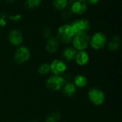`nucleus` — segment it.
Instances as JSON below:
<instances>
[{
    "label": "nucleus",
    "mask_w": 122,
    "mask_h": 122,
    "mask_svg": "<svg viewBox=\"0 0 122 122\" xmlns=\"http://www.w3.org/2000/svg\"><path fill=\"white\" fill-rule=\"evenodd\" d=\"M74 36V32L71 25L64 24L60 26L56 33V39L61 43L68 44H69Z\"/></svg>",
    "instance_id": "obj_1"
},
{
    "label": "nucleus",
    "mask_w": 122,
    "mask_h": 122,
    "mask_svg": "<svg viewBox=\"0 0 122 122\" xmlns=\"http://www.w3.org/2000/svg\"><path fill=\"white\" fill-rule=\"evenodd\" d=\"M66 83V79L60 75L50 76L46 80V86L48 89L52 92H58L61 90Z\"/></svg>",
    "instance_id": "obj_2"
},
{
    "label": "nucleus",
    "mask_w": 122,
    "mask_h": 122,
    "mask_svg": "<svg viewBox=\"0 0 122 122\" xmlns=\"http://www.w3.org/2000/svg\"><path fill=\"white\" fill-rule=\"evenodd\" d=\"M88 97L89 101L96 106H100L103 104L106 99L104 92L97 87H93L89 91Z\"/></svg>",
    "instance_id": "obj_3"
},
{
    "label": "nucleus",
    "mask_w": 122,
    "mask_h": 122,
    "mask_svg": "<svg viewBox=\"0 0 122 122\" xmlns=\"http://www.w3.org/2000/svg\"><path fill=\"white\" fill-rule=\"evenodd\" d=\"M71 26L74 30V36L86 34L91 27L89 21L86 19H77L74 21Z\"/></svg>",
    "instance_id": "obj_4"
},
{
    "label": "nucleus",
    "mask_w": 122,
    "mask_h": 122,
    "mask_svg": "<svg viewBox=\"0 0 122 122\" xmlns=\"http://www.w3.org/2000/svg\"><path fill=\"white\" fill-rule=\"evenodd\" d=\"M68 6L71 13L83 14L87 10L88 3L86 0H69Z\"/></svg>",
    "instance_id": "obj_5"
},
{
    "label": "nucleus",
    "mask_w": 122,
    "mask_h": 122,
    "mask_svg": "<svg viewBox=\"0 0 122 122\" xmlns=\"http://www.w3.org/2000/svg\"><path fill=\"white\" fill-rule=\"evenodd\" d=\"M107 42L106 35L102 32H96L89 40V44L95 50L103 49Z\"/></svg>",
    "instance_id": "obj_6"
},
{
    "label": "nucleus",
    "mask_w": 122,
    "mask_h": 122,
    "mask_svg": "<svg viewBox=\"0 0 122 122\" xmlns=\"http://www.w3.org/2000/svg\"><path fill=\"white\" fill-rule=\"evenodd\" d=\"M90 37L88 34H81L74 36L72 39L73 48L76 51H85L89 45Z\"/></svg>",
    "instance_id": "obj_7"
},
{
    "label": "nucleus",
    "mask_w": 122,
    "mask_h": 122,
    "mask_svg": "<svg viewBox=\"0 0 122 122\" xmlns=\"http://www.w3.org/2000/svg\"><path fill=\"white\" fill-rule=\"evenodd\" d=\"M31 57V51L29 48L26 46H19L18 47L14 54V59L16 63L19 64H24L29 61Z\"/></svg>",
    "instance_id": "obj_8"
},
{
    "label": "nucleus",
    "mask_w": 122,
    "mask_h": 122,
    "mask_svg": "<svg viewBox=\"0 0 122 122\" xmlns=\"http://www.w3.org/2000/svg\"><path fill=\"white\" fill-rule=\"evenodd\" d=\"M50 71L54 75H60L65 73L67 69L66 64L60 59L54 60L50 64Z\"/></svg>",
    "instance_id": "obj_9"
},
{
    "label": "nucleus",
    "mask_w": 122,
    "mask_h": 122,
    "mask_svg": "<svg viewBox=\"0 0 122 122\" xmlns=\"http://www.w3.org/2000/svg\"><path fill=\"white\" fill-rule=\"evenodd\" d=\"M24 37L21 31L17 29L11 30L9 34V41L13 46H19L23 41Z\"/></svg>",
    "instance_id": "obj_10"
},
{
    "label": "nucleus",
    "mask_w": 122,
    "mask_h": 122,
    "mask_svg": "<svg viewBox=\"0 0 122 122\" xmlns=\"http://www.w3.org/2000/svg\"><path fill=\"white\" fill-rule=\"evenodd\" d=\"M59 48V41L56 39V37L51 36L47 39L46 44V49L49 54L55 53L58 51Z\"/></svg>",
    "instance_id": "obj_11"
},
{
    "label": "nucleus",
    "mask_w": 122,
    "mask_h": 122,
    "mask_svg": "<svg viewBox=\"0 0 122 122\" xmlns=\"http://www.w3.org/2000/svg\"><path fill=\"white\" fill-rule=\"evenodd\" d=\"M76 63L79 66H85L89 61V56L86 51H79L75 57Z\"/></svg>",
    "instance_id": "obj_12"
},
{
    "label": "nucleus",
    "mask_w": 122,
    "mask_h": 122,
    "mask_svg": "<svg viewBox=\"0 0 122 122\" xmlns=\"http://www.w3.org/2000/svg\"><path fill=\"white\" fill-rule=\"evenodd\" d=\"M61 90L65 96L68 97H71L74 96L76 93V86L74 84V83L66 82Z\"/></svg>",
    "instance_id": "obj_13"
},
{
    "label": "nucleus",
    "mask_w": 122,
    "mask_h": 122,
    "mask_svg": "<svg viewBox=\"0 0 122 122\" xmlns=\"http://www.w3.org/2000/svg\"><path fill=\"white\" fill-rule=\"evenodd\" d=\"M76 54H77V51L74 48L67 47L63 51L62 56L64 59H65L67 61H71L75 59Z\"/></svg>",
    "instance_id": "obj_14"
},
{
    "label": "nucleus",
    "mask_w": 122,
    "mask_h": 122,
    "mask_svg": "<svg viewBox=\"0 0 122 122\" xmlns=\"http://www.w3.org/2000/svg\"><path fill=\"white\" fill-rule=\"evenodd\" d=\"M120 45H121V39L119 36H114L112 38V39L108 42V44H107V46H108V49L110 50V51H115L117 50H118L120 47Z\"/></svg>",
    "instance_id": "obj_15"
},
{
    "label": "nucleus",
    "mask_w": 122,
    "mask_h": 122,
    "mask_svg": "<svg viewBox=\"0 0 122 122\" xmlns=\"http://www.w3.org/2000/svg\"><path fill=\"white\" fill-rule=\"evenodd\" d=\"M87 84V78L83 74L76 75L74 79V84L79 88L84 87Z\"/></svg>",
    "instance_id": "obj_16"
},
{
    "label": "nucleus",
    "mask_w": 122,
    "mask_h": 122,
    "mask_svg": "<svg viewBox=\"0 0 122 122\" xmlns=\"http://www.w3.org/2000/svg\"><path fill=\"white\" fill-rule=\"evenodd\" d=\"M54 7L58 11H63L68 6V0H54Z\"/></svg>",
    "instance_id": "obj_17"
},
{
    "label": "nucleus",
    "mask_w": 122,
    "mask_h": 122,
    "mask_svg": "<svg viewBox=\"0 0 122 122\" xmlns=\"http://www.w3.org/2000/svg\"><path fill=\"white\" fill-rule=\"evenodd\" d=\"M41 0H25V6L29 9H34L39 6Z\"/></svg>",
    "instance_id": "obj_18"
},
{
    "label": "nucleus",
    "mask_w": 122,
    "mask_h": 122,
    "mask_svg": "<svg viewBox=\"0 0 122 122\" xmlns=\"http://www.w3.org/2000/svg\"><path fill=\"white\" fill-rule=\"evenodd\" d=\"M38 72L41 75H46L50 72V65L47 63L41 64L38 68Z\"/></svg>",
    "instance_id": "obj_19"
},
{
    "label": "nucleus",
    "mask_w": 122,
    "mask_h": 122,
    "mask_svg": "<svg viewBox=\"0 0 122 122\" xmlns=\"http://www.w3.org/2000/svg\"><path fill=\"white\" fill-rule=\"evenodd\" d=\"M60 118L61 114L59 112H52L47 116L46 122H58Z\"/></svg>",
    "instance_id": "obj_20"
},
{
    "label": "nucleus",
    "mask_w": 122,
    "mask_h": 122,
    "mask_svg": "<svg viewBox=\"0 0 122 122\" xmlns=\"http://www.w3.org/2000/svg\"><path fill=\"white\" fill-rule=\"evenodd\" d=\"M71 16V12L69 11V10H63V12L61 14V17L62 19L66 20V19H70Z\"/></svg>",
    "instance_id": "obj_21"
},
{
    "label": "nucleus",
    "mask_w": 122,
    "mask_h": 122,
    "mask_svg": "<svg viewBox=\"0 0 122 122\" xmlns=\"http://www.w3.org/2000/svg\"><path fill=\"white\" fill-rule=\"evenodd\" d=\"M10 20L13 21H15V22H17L19 21L21 19V16L20 14H16V15H7L6 16Z\"/></svg>",
    "instance_id": "obj_22"
},
{
    "label": "nucleus",
    "mask_w": 122,
    "mask_h": 122,
    "mask_svg": "<svg viewBox=\"0 0 122 122\" xmlns=\"http://www.w3.org/2000/svg\"><path fill=\"white\" fill-rule=\"evenodd\" d=\"M6 25V15H4L2 13H0V26H5Z\"/></svg>",
    "instance_id": "obj_23"
},
{
    "label": "nucleus",
    "mask_w": 122,
    "mask_h": 122,
    "mask_svg": "<svg viewBox=\"0 0 122 122\" xmlns=\"http://www.w3.org/2000/svg\"><path fill=\"white\" fill-rule=\"evenodd\" d=\"M51 30H50L49 28H45V29H44L43 31H42V34H43V36H44V37L47 38V39H49V37H51Z\"/></svg>",
    "instance_id": "obj_24"
},
{
    "label": "nucleus",
    "mask_w": 122,
    "mask_h": 122,
    "mask_svg": "<svg viewBox=\"0 0 122 122\" xmlns=\"http://www.w3.org/2000/svg\"><path fill=\"white\" fill-rule=\"evenodd\" d=\"M86 1L89 4H92V5H94V4H97V3H99L100 0H86Z\"/></svg>",
    "instance_id": "obj_25"
},
{
    "label": "nucleus",
    "mask_w": 122,
    "mask_h": 122,
    "mask_svg": "<svg viewBox=\"0 0 122 122\" xmlns=\"http://www.w3.org/2000/svg\"><path fill=\"white\" fill-rule=\"evenodd\" d=\"M6 3H9V4H11V3H13L14 1H15L16 0H4Z\"/></svg>",
    "instance_id": "obj_26"
}]
</instances>
